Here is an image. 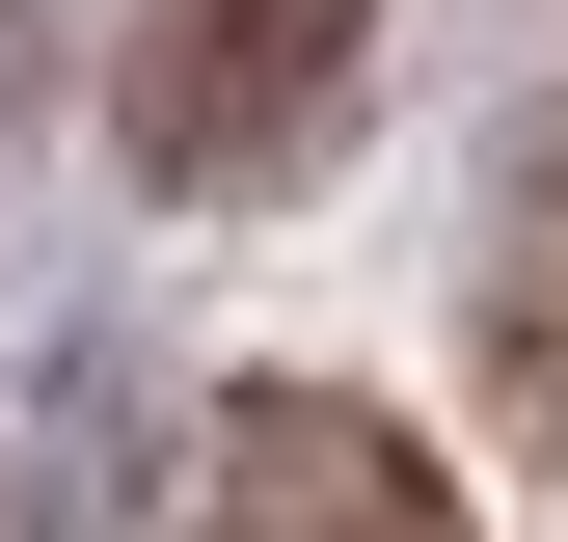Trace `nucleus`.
I'll use <instances>...</instances> for the list:
<instances>
[{
  "mask_svg": "<svg viewBox=\"0 0 568 542\" xmlns=\"http://www.w3.org/2000/svg\"><path fill=\"white\" fill-rule=\"evenodd\" d=\"M190 542H460V489H434L352 380H244L217 461H190Z\"/></svg>",
  "mask_w": 568,
  "mask_h": 542,
  "instance_id": "obj_2",
  "label": "nucleus"
},
{
  "mask_svg": "<svg viewBox=\"0 0 568 542\" xmlns=\"http://www.w3.org/2000/svg\"><path fill=\"white\" fill-rule=\"evenodd\" d=\"M352 54H379V0H135V163L163 190H298L325 163V109H352Z\"/></svg>",
  "mask_w": 568,
  "mask_h": 542,
  "instance_id": "obj_1",
  "label": "nucleus"
},
{
  "mask_svg": "<svg viewBox=\"0 0 568 542\" xmlns=\"http://www.w3.org/2000/svg\"><path fill=\"white\" fill-rule=\"evenodd\" d=\"M0 109H28V0H0Z\"/></svg>",
  "mask_w": 568,
  "mask_h": 542,
  "instance_id": "obj_4",
  "label": "nucleus"
},
{
  "mask_svg": "<svg viewBox=\"0 0 568 542\" xmlns=\"http://www.w3.org/2000/svg\"><path fill=\"white\" fill-rule=\"evenodd\" d=\"M487 406H515V461H568V218L487 244Z\"/></svg>",
  "mask_w": 568,
  "mask_h": 542,
  "instance_id": "obj_3",
  "label": "nucleus"
}]
</instances>
